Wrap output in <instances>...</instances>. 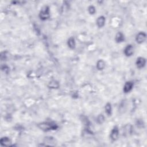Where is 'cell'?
<instances>
[{
    "label": "cell",
    "instance_id": "6da1fadb",
    "mask_svg": "<svg viewBox=\"0 0 147 147\" xmlns=\"http://www.w3.org/2000/svg\"><path fill=\"white\" fill-rule=\"evenodd\" d=\"M39 128H40L41 130H44V131L47 132L49 131V130L57 129L58 127L55 123L51 122H47L40 123V124L39 125Z\"/></svg>",
    "mask_w": 147,
    "mask_h": 147
},
{
    "label": "cell",
    "instance_id": "7a4b0ae2",
    "mask_svg": "<svg viewBox=\"0 0 147 147\" xmlns=\"http://www.w3.org/2000/svg\"><path fill=\"white\" fill-rule=\"evenodd\" d=\"M50 8L48 6H44L41 9L39 13V17L42 20H46L50 17Z\"/></svg>",
    "mask_w": 147,
    "mask_h": 147
},
{
    "label": "cell",
    "instance_id": "3957f363",
    "mask_svg": "<svg viewBox=\"0 0 147 147\" xmlns=\"http://www.w3.org/2000/svg\"><path fill=\"white\" fill-rule=\"evenodd\" d=\"M119 130L117 127H114L110 133V138L113 141H116L118 138Z\"/></svg>",
    "mask_w": 147,
    "mask_h": 147
},
{
    "label": "cell",
    "instance_id": "277c9868",
    "mask_svg": "<svg viewBox=\"0 0 147 147\" xmlns=\"http://www.w3.org/2000/svg\"><path fill=\"white\" fill-rule=\"evenodd\" d=\"M146 39V34L144 32H140L137 35L136 37V40L137 43L141 44L145 41Z\"/></svg>",
    "mask_w": 147,
    "mask_h": 147
},
{
    "label": "cell",
    "instance_id": "5b68a950",
    "mask_svg": "<svg viewBox=\"0 0 147 147\" xmlns=\"http://www.w3.org/2000/svg\"><path fill=\"white\" fill-rule=\"evenodd\" d=\"M133 87V83L131 81H128L125 83L124 86H123V92L125 93H128L130 92Z\"/></svg>",
    "mask_w": 147,
    "mask_h": 147
},
{
    "label": "cell",
    "instance_id": "8992f818",
    "mask_svg": "<svg viewBox=\"0 0 147 147\" xmlns=\"http://www.w3.org/2000/svg\"><path fill=\"white\" fill-rule=\"evenodd\" d=\"M134 53L133 47L132 45H128L124 50V53L127 56H131Z\"/></svg>",
    "mask_w": 147,
    "mask_h": 147
},
{
    "label": "cell",
    "instance_id": "52a82bcc",
    "mask_svg": "<svg viewBox=\"0 0 147 147\" xmlns=\"http://www.w3.org/2000/svg\"><path fill=\"white\" fill-rule=\"evenodd\" d=\"M136 66L139 69H142L145 66L146 60L144 58L139 57L136 60Z\"/></svg>",
    "mask_w": 147,
    "mask_h": 147
},
{
    "label": "cell",
    "instance_id": "ba28073f",
    "mask_svg": "<svg viewBox=\"0 0 147 147\" xmlns=\"http://www.w3.org/2000/svg\"><path fill=\"white\" fill-rule=\"evenodd\" d=\"M0 144L2 146H9L11 144V141L9 137H2L0 140Z\"/></svg>",
    "mask_w": 147,
    "mask_h": 147
},
{
    "label": "cell",
    "instance_id": "9c48e42d",
    "mask_svg": "<svg viewBox=\"0 0 147 147\" xmlns=\"http://www.w3.org/2000/svg\"><path fill=\"white\" fill-rule=\"evenodd\" d=\"M105 18L104 16H99L97 20V24L99 28L103 27L105 24Z\"/></svg>",
    "mask_w": 147,
    "mask_h": 147
},
{
    "label": "cell",
    "instance_id": "30bf717a",
    "mask_svg": "<svg viewBox=\"0 0 147 147\" xmlns=\"http://www.w3.org/2000/svg\"><path fill=\"white\" fill-rule=\"evenodd\" d=\"M115 40L117 43H122V42L125 40L124 35L121 32H118L116 35Z\"/></svg>",
    "mask_w": 147,
    "mask_h": 147
},
{
    "label": "cell",
    "instance_id": "8fae6325",
    "mask_svg": "<svg viewBox=\"0 0 147 147\" xmlns=\"http://www.w3.org/2000/svg\"><path fill=\"white\" fill-rule=\"evenodd\" d=\"M105 67V62L103 60H99L97 63V67L98 70H102Z\"/></svg>",
    "mask_w": 147,
    "mask_h": 147
},
{
    "label": "cell",
    "instance_id": "7c38bea8",
    "mask_svg": "<svg viewBox=\"0 0 147 147\" xmlns=\"http://www.w3.org/2000/svg\"><path fill=\"white\" fill-rule=\"evenodd\" d=\"M67 44H68L69 47L71 49H74L75 47V39L74 37H71L68 40Z\"/></svg>",
    "mask_w": 147,
    "mask_h": 147
},
{
    "label": "cell",
    "instance_id": "4fadbf2b",
    "mask_svg": "<svg viewBox=\"0 0 147 147\" xmlns=\"http://www.w3.org/2000/svg\"><path fill=\"white\" fill-rule=\"evenodd\" d=\"M105 109L106 113L108 114V116H110L111 114V105L110 103H107L105 107Z\"/></svg>",
    "mask_w": 147,
    "mask_h": 147
},
{
    "label": "cell",
    "instance_id": "5bb4252c",
    "mask_svg": "<svg viewBox=\"0 0 147 147\" xmlns=\"http://www.w3.org/2000/svg\"><path fill=\"white\" fill-rule=\"evenodd\" d=\"M48 86L51 88H56L59 87V83L56 81H52L49 83Z\"/></svg>",
    "mask_w": 147,
    "mask_h": 147
},
{
    "label": "cell",
    "instance_id": "9a60e30c",
    "mask_svg": "<svg viewBox=\"0 0 147 147\" xmlns=\"http://www.w3.org/2000/svg\"><path fill=\"white\" fill-rule=\"evenodd\" d=\"M97 121L98 123H99L101 124V123H102L105 121V118H104V116L102 115V114H100L99 116H98V117L97 118Z\"/></svg>",
    "mask_w": 147,
    "mask_h": 147
},
{
    "label": "cell",
    "instance_id": "2e32d148",
    "mask_svg": "<svg viewBox=\"0 0 147 147\" xmlns=\"http://www.w3.org/2000/svg\"><path fill=\"white\" fill-rule=\"evenodd\" d=\"M88 12L90 13V15H94V14L95 13V8L94 6L91 5L88 8Z\"/></svg>",
    "mask_w": 147,
    "mask_h": 147
},
{
    "label": "cell",
    "instance_id": "e0dca14e",
    "mask_svg": "<svg viewBox=\"0 0 147 147\" xmlns=\"http://www.w3.org/2000/svg\"><path fill=\"white\" fill-rule=\"evenodd\" d=\"M2 70H3L4 72H5L6 73H8V72L9 70V67L6 66V65H4V66H2Z\"/></svg>",
    "mask_w": 147,
    "mask_h": 147
}]
</instances>
